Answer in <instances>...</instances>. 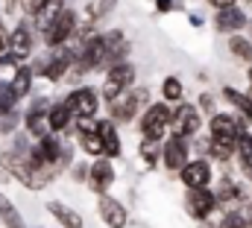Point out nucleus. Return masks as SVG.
I'll list each match as a JSON object with an SVG mask.
<instances>
[{
	"label": "nucleus",
	"mask_w": 252,
	"mask_h": 228,
	"mask_svg": "<svg viewBox=\"0 0 252 228\" xmlns=\"http://www.w3.org/2000/svg\"><path fill=\"white\" fill-rule=\"evenodd\" d=\"M76 29H79V27H76V12L64 6V12L41 32V35H44V44H47L50 50H56V47H64V44L76 35Z\"/></svg>",
	"instance_id": "f257e3e1"
},
{
	"label": "nucleus",
	"mask_w": 252,
	"mask_h": 228,
	"mask_svg": "<svg viewBox=\"0 0 252 228\" xmlns=\"http://www.w3.org/2000/svg\"><path fill=\"white\" fill-rule=\"evenodd\" d=\"M167 126H170V109H167L164 103L147 106V112H144V117H141V135H144V141L161 143Z\"/></svg>",
	"instance_id": "f03ea898"
},
{
	"label": "nucleus",
	"mask_w": 252,
	"mask_h": 228,
	"mask_svg": "<svg viewBox=\"0 0 252 228\" xmlns=\"http://www.w3.org/2000/svg\"><path fill=\"white\" fill-rule=\"evenodd\" d=\"M147 106V88H138V91H126L121 94L115 103H109V112H112V123H129L135 114Z\"/></svg>",
	"instance_id": "7ed1b4c3"
},
{
	"label": "nucleus",
	"mask_w": 252,
	"mask_h": 228,
	"mask_svg": "<svg viewBox=\"0 0 252 228\" xmlns=\"http://www.w3.org/2000/svg\"><path fill=\"white\" fill-rule=\"evenodd\" d=\"M64 106L70 109L73 117H79V120H94V114L100 109V94L94 88H73L64 97Z\"/></svg>",
	"instance_id": "20e7f679"
},
{
	"label": "nucleus",
	"mask_w": 252,
	"mask_h": 228,
	"mask_svg": "<svg viewBox=\"0 0 252 228\" xmlns=\"http://www.w3.org/2000/svg\"><path fill=\"white\" fill-rule=\"evenodd\" d=\"M132 79H135V64H115V67H109V73H106V82H103V97L109 100V103H115L121 94H126V88L132 85Z\"/></svg>",
	"instance_id": "39448f33"
},
{
	"label": "nucleus",
	"mask_w": 252,
	"mask_h": 228,
	"mask_svg": "<svg viewBox=\"0 0 252 228\" xmlns=\"http://www.w3.org/2000/svg\"><path fill=\"white\" fill-rule=\"evenodd\" d=\"M6 56L12 58L15 64H21V61H27V58L32 56V32H30V27L21 21L12 32H9V41H6Z\"/></svg>",
	"instance_id": "423d86ee"
},
{
	"label": "nucleus",
	"mask_w": 252,
	"mask_h": 228,
	"mask_svg": "<svg viewBox=\"0 0 252 228\" xmlns=\"http://www.w3.org/2000/svg\"><path fill=\"white\" fill-rule=\"evenodd\" d=\"M170 129L176 138H190L199 132V112L196 106H188V103H179L176 112H170Z\"/></svg>",
	"instance_id": "0eeeda50"
},
{
	"label": "nucleus",
	"mask_w": 252,
	"mask_h": 228,
	"mask_svg": "<svg viewBox=\"0 0 252 228\" xmlns=\"http://www.w3.org/2000/svg\"><path fill=\"white\" fill-rule=\"evenodd\" d=\"M47 109H50V103L41 97V100H35L30 109H27V117H24V126H27V135H32V138H47L50 135V129H47Z\"/></svg>",
	"instance_id": "6e6552de"
},
{
	"label": "nucleus",
	"mask_w": 252,
	"mask_h": 228,
	"mask_svg": "<svg viewBox=\"0 0 252 228\" xmlns=\"http://www.w3.org/2000/svg\"><path fill=\"white\" fill-rule=\"evenodd\" d=\"M214 205H217V199H214V193H211L208 187H202V190H190L188 196H185V208H188V214L196 220V223H205V220L211 217Z\"/></svg>",
	"instance_id": "1a4fd4ad"
},
{
	"label": "nucleus",
	"mask_w": 252,
	"mask_h": 228,
	"mask_svg": "<svg viewBox=\"0 0 252 228\" xmlns=\"http://www.w3.org/2000/svg\"><path fill=\"white\" fill-rule=\"evenodd\" d=\"M188 141L185 138H170L164 146H161V161H164V167L167 170H182L185 164H188Z\"/></svg>",
	"instance_id": "9d476101"
},
{
	"label": "nucleus",
	"mask_w": 252,
	"mask_h": 228,
	"mask_svg": "<svg viewBox=\"0 0 252 228\" xmlns=\"http://www.w3.org/2000/svg\"><path fill=\"white\" fill-rule=\"evenodd\" d=\"M182 181L188 184L190 190H202V187H208V181H211V164L205 161V158H196V161H188L182 170Z\"/></svg>",
	"instance_id": "9b49d317"
},
{
	"label": "nucleus",
	"mask_w": 252,
	"mask_h": 228,
	"mask_svg": "<svg viewBox=\"0 0 252 228\" xmlns=\"http://www.w3.org/2000/svg\"><path fill=\"white\" fill-rule=\"evenodd\" d=\"M97 211H100V217H103V223L109 228H124L129 223V217H126V208L115 199V196H109V193H103L100 196V205H97Z\"/></svg>",
	"instance_id": "f8f14e48"
},
{
	"label": "nucleus",
	"mask_w": 252,
	"mask_h": 228,
	"mask_svg": "<svg viewBox=\"0 0 252 228\" xmlns=\"http://www.w3.org/2000/svg\"><path fill=\"white\" fill-rule=\"evenodd\" d=\"M85 181L91 184V190H94V193H100V196H103V193L109 190V184L115 181V167H112L106 158H100L97 164H91V167H88V178H85Z\"/></svg>",
	"instance_id": "ddd939ff"
},
{
	"label": "nucleus",
	"mask_w": 252,
	"mask_h": 228,
	"mask_svg": "<svg viewBox=\"0 0 252 228\" xmlns=\"http://www.w3.org/2000/svg\"><path fill=\"white\" fill-rule=\"evenodd\" d=\"M214 24H217L220 32H235V29H244V27H247V15H244L238 6H229V9H220V12H217Z\"/></svg>",
	"instance_id": "4468645a"
},
{
	"label": "nucleus",
	"mask_w": 252,
	"mask_h": 228,
	"mask_svg": "<svg viewBox=\"0 0 252 228\" xmlns=\"http://www.w3.org/2000/svg\"><path fill=\"white\" fill-rule=\"evenodd\" d=\"M211 138H241V120L232 114L211 117Z\"/></svg>",
	"instance_id": "2eb2a0df"
},
{
	"label": "nucleus",
	"mask_w": 252,
	"mask_h": 228,
	"mask_svg": "<svg viewBox=\"0 0 252 228\" xmlns=\"http://www.w3.org/2000/svg\"><path fill=\"white\" fill-rule=\"evenodd\" d=\"M97 135L103 141V149L109 158H118L121 155V138H118V129L112 120H97Z\"/></svg>",
	"instance_id": "dca6fc26"
},
{
	"label": "nucleus",
	"mask_w": 252,
	"mask_h": 228,
	"mask_svg": "<svg viewBox=\"0 0 252 228\" xmlns=\"http://www.w3.org/2000/svg\"><path fill=\"white\" fill-rule=\"evenodd\" d=\"M70 120H73V114H70V109L62 103H53L50 109H47V129H50V135H59V132H64L67 126H70Z\"/></svg>",
	"instance_id": "f3484780"
},
{
	"label": "nucleus",
	"mask_w": 252,
	"mask_h": 228,
	"mask_svg": "<svg viewBox=\"0 0 252 228\" xmlns=\"http://www.w3.org/2000/svg\"><path fill=\"white\" fill-rule=\"evenodd\" d=\"M62 12H64V0H47V3L38 9V15L32 18L35 29H41V32H44V29H47V27H50V24H53Z\"/></svg>",
	"instance_id": "a211bd4d"
},
{
	"label": "nucleus",
	"mask_w": 252,
	"mask_h": 228,
	"mask_svg": "<svg viewBox=\"0 0 252 228\" xmlns=\"http://www.w3.org/2000/svg\"><path fill=\"white\" fill-rule=\"evenodd\" d=\"M9 85H12V91H15V97H18V100H21V97H27V94H30V88H32V67L18 64V67H15V73L9 76Z\"/></svg>",
	"instance_id": "6ab92c4d"
},
{
	"label": "nucleus",
	"mask_w": 252,
	"mask_h": 228,
	"mask_svg": "<svg viewBox=\"0 0 252 228\" xmlns=\"http://www.w3.org/2000/svg\"><path fill=\"white\" fill-rule=\"evenodd\" d=\"M47 211L56 217V223H59L62 228H82V217H79L73 208L62 205V202H50V205H47Z\"/></svg>",
	"instance_id": "aec40b11"
},
{
	"label": "nucleus",
	"mask_w": 252,
	"mask_h": 228,
	"mask_svg": "<svg viewBox=\"0 0 252 228\" xmlns=\"http://www.w3.org/2000/svg\"><path fill=\"white\" fill-rule=\"evenodd\" d=\"M205 146L211 149V155H214V158L229 161V158L238 152V138H211V143H205Z\"/></svg>",
	"instance_id": "412c9836"
},
{
	"label": "nucleus",
	"mask_w": 252,
	"mask_h": 228,
	"mask_svg": "<svg viewBox=\"0 0 252 228\" xmlns=\"http://www.w3.org/2000/svg\"><path fill=\"white\" fill-rule=\"evenodd\" d=\"M0 217H3V223H6L9 228H24L21 214L15 211V205L9 202V196H6V193H0Z\"/></svg>",
	"instance_id": "4be33fe9"
},
{
	"label": "nucleus",
	"mask_w": 252,
	"mask_h": 228,
	"mask_svg": "<svg viewBox=\"0 0 252 228\" xmlns=\"http://www.w3.org/2000/svg\"><path fill=\"white\" fill-rule=\"evenodd\" d=\"M229 50L235 53V58L250 61L252 64V41L250 38H244V35H232V38H229Z\"/></svg>",
	"instance_id": "5701e85b"
},
{
	"label": "nucleus",
	"mask_w": 252,
	"mask_h": 228,
	"mask_svg": "<svg viewBox=\"0 0 252 228\" xmlns=\"http://www.w3.org/2000/svg\"><path fill=\"white\" fill-rule=\"evenodd\" d=\"M15 106H18V97H15V91H12L9 79H0V117H3V114H12Z\"/></svg>",
	"instance_id": "b1692460"
},
{
	"label": "nucleus",
	"mask_w": 252,
	"mask_h": 228,
	"mask_svg": "<svg viewBox=\"0 0 252 228\" xmlns=\"http://www.w3.org/2000/svg\"><path fill=\"white\" fill-rule=\"evenodd\" d=\"M238 158H241V167L247 170V175L252 178V138H247L244 132L238 138Z\"/></svg>",
	"instance_id": "393cba45"
},
{
	"label": "nucleus",
	"mask_w": 252,
	"mask_h": 228,
	"mask_svg": "<svg viewBox=\"0 0 252 228\" xmlns=\"http://www.w3.org/2000/svg\"><path fill=\"white\" fill-rule=\"evenodd\" d=\"M161 94H164V100H170V103H179V100L185 97V85H182L176 76H167V79L161 82Z\"/></svg>",
	"instance_id": "a878e982"
},
{
	"label": "nucleus",
	"mask_w": 252,
	"mask_h": 228,
	"mask_svg": "<svg viewBox=\"0 0 252 228\" xmlns=\"http://www.w3.org/2000/svg\"><path fill=\"white\" fill-rule=\"evenodd\" d=\"M79 143H82V149L88 152V155H106V149H103V141H100V135L97 132H91V135H79Z\"/></svg>",
	"instance_id": "bb28decb"
},
{
	"label": "nucleus",
	"mask_w": 252,
	"mask_h": 228,
	"mask_svg": "<svg viewBox=\"0 0 252 228\" xmlns=\"http://www.w3.org/2000/svg\"><path fill=\"white\" fill-rule=\"evenodd\" d=\"M247 226H250V223H247V217H244V214H232V211H229L217 228H247Z\"/></svg>",
	"instance_id": "cd10ccee"
},
{
	"label": "nucleus",
	"mask_w": 252,
	"mask_h": 228,
	"mask_svg": "<svg viewBox=\"0 0 252 228\" xmlns=\"http://www.w3.org/2000/svg\"><path fill=\"white\" fill-rule=\"evenodd\" d=\"M44 3H47V0H18L21 12H24L27 18H35V15H38V9H41Z\"/></svg>",
	"instance_id": "c85d7f7f"
},
{
	"label": "nucleus",
	"mask_w": 252,
	"mask_h": 228,
	"mask_svg": "<svg viewBox=\"0 0 252 228\" xmlns=\"http://www.w3.org/2000/svg\"><path fill=\"white\" fill-rule=\"evenodd\" d=\"M15 126H18V114H3L0 117V132H15Z\"/></svg>",
	"instance_id": "c756f323"
},
{
	"label": "nucleus",
	"mask_w": 252,
	"mask_h": 228,
	"mask_svg": "<svg viewBox=\"0 0 252 228\" xmlns=\"http://www.w3.org/2000/svg\"><path fill=\"white\" fill-rule=\"evenodd\" d=\"M144 158L150 161V164H156V152H161V149H156V141H144Z\"/></svg>",
	"instance_id": "7c9ffc66"
},
{
	"label": "nucleus",
	"mask_w": 252,
	"mask_h": 228,
	"mask_svg": "<svg viewBox=\"0 0 252 228\" xmlns=\"http://www.w3.org/2000/svg\"><path fill=\"white\" fill-rule=\"evenodd\" d=\"M76 129H79V135H91V132H97V120H79Z\"/></svg>",
	"instance_id": "2f4dec72"
},
{
	"label": "nucleus",
	"mask_w": 252,
	"mask_h": 228,
	"mask_svg": "<svg viewBox=\"0 0 252 228\" xmlns=\"http://www.w3.org/2000/svg\"><path fill=\"white\" fill-rule=\"evenodd\" d=\"M199 109H202V112H214V97H211V94H202V97H199Z\"/></svg>",
	"instance_id": "473e14b6"
},
{
	"label": "nucleus",
	"mask_w": 252,
	"mask_h": 228,
	"mask_svg": "<svg viewBox=\"0 0 252 228\" xmlns=\"http://www.w3.org/2000/svg\"><path fill=\"white\" fill-rule=\"evenodd\" d=\"M112 6H118V0H100V9H97L94 15L100 18V15H106V12H112Z\"/></svg>",
	"instance_id": "72a5a7b5"
},
{
	"label": "nucleus",
	"mask_w": 252,
	"mask_h": 228,
	"mask_svg": "<svg viewBox=\"0 0 252 228\" xmlns=\"http://www.w3.org/2000/svg\"><path fill=\"white\" fill-rule=\"evenodd\" d=\"M6 41H9V32H6V27L0 21V56H6Z\"/></svg>",
	"instance_id": "f704fd0d"
},
{
	"label": "nucleus",
	"mask_w": 252,
	"mask_h": 228,
	"mask_svg": "<svg viewBox=\"0 0 252 228\" xmlns=\"http://www.w3.org/2000/svg\"><path fill=\"white\" fill-rule=\"evenodd\" d=\"M211 6H217V12L220 9H229V6H235V0H208Z\"/></svg>",
	"instance_id": "c9c22d12"
},
{
	"label": "nucleus",
	"mask_w": 252,
	"mask_h": 228,
	"mask_svg": "<svg viewBox=\"0 0 252 228\" xmlns=\"http://www.w3.org/2000/svg\"><path fill=\"white\" fill-rule=\"evenodd\" d=\"M73 178H79V181H82V178H88V167H82V164H79V167H73Z\"/></svg>",
	"instance_id": "e433bc0d"
},
{
	"label": "nucleus",
	"mask_w": 252,
	"mask_h": 228,
	"mask_svg": "<svg viewBox=\"0 0 252 228\" xmlns=\"http://www.w3.org/2000/svg\"><path fill=\"white\" fill-rule=\"evenodd\" d=\"M158 3V12H170L173 9V0H156Z\"/></svg>",
	"instance_id": "4c0bfd02"
},
{
	"label": "nucleus",
	"mask_w": 252,
	"mask_h": 228,
	"mask_svg": "<svg viewBox=\"0 0 252 228\" xmlns=\"http://www.w3.org/2000/svg\"><path fill=\"white\" fill-rule=\"evenodd\" d=\"M196 228H217V226H214V223H208V220H205V223H199V226H196Z\"/></svg>",
	"instance_id": "58836bf2"
},
{
	"label": "nucleus",
	"mask_w": 252,
	"mask_h": 228,
	"mask_svg": "<svg viewBox=\"0 0 252 228\" xmlns=\"http://www.w3.org/2000/svg\"><path fill=\"white\" fill-rule=\"evenodd\" d=\"M18 6V0H6V9H15Z\"/></svg>",
	"instance_id": "ea45409f"
},
{
	"label": "nucleus",
	"mask_w": 252,
	"mask_h": 228,
	"mask_svg": "<svg viewBox=\"0 0 252 228\" xmlns=\"http://www.w3.org/2000/svg\"><path fill=\"white\" fill-rule=\"evenodd\" d=\"M247 217H250V220H247V223H252V205H250V208H247Z\"/></svg>",
	"instance_id": "a19ab883"
},
{
	"label": "nucleus",
	"mask_w": 252,
	"mask_h": 228,
	"mask_svg": "<svg viewBox=\"0 0 252 228\" xmlns=\"http://www.w3.org/2000/svg\"><path fill=\"white\" fill-rule=\"evenodd\" d=\"M250 85H252V70H250ZM250 97H252V94H250Z\"/></svg>",
	"instance_id": "79ce46f5"
},
{
	"label": "nucleus",
	"mask_w": 252,
	"mask_h": 228,
	"mask_svg": "<svg viewBox=\"0 0 252 228\" xmlns=\"http://www.w3.org/2000/svg\"><path fill=\"white\" fill-rule=\"evenodd\" d=\"M0 70H3V56H0Z\"/></svg>",
	"instance_id": "37998d69"
}]
</instances>
